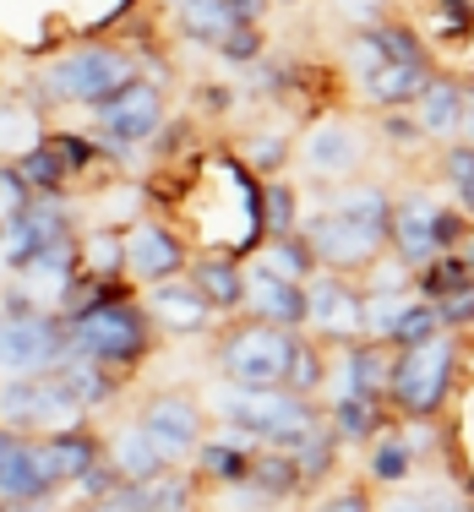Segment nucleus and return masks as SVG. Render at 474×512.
Masks as SVG:
<instances>
[{
    "label": "nucleus",
    "instance_id": "f257e3e1",
    "mask_svg": "<svg viewBox=\"0 0 474 512\" xmlns=\"http://www.w3.org/2000/svg\"><path fill=\"white\" fill-rule=\"evenodd\" d=\"M137 77V50L120 33H77L71 44L39 55L22 77V93L50 115V109H93L115 88Z\"/></svg>",
    "mask_w": 474,
    "mask_h": 512
},
{
    "label": "nucleus",
    "instance_id": "f03ea898",
    "mask_svg": "<svg viewBox=\"0 0 474 512\" xmlns=\"http://www.w3.org/2000/svg\"><path fill=\"white\" fill-rule=\"evenodd\" d=\"M202 404H208L213 425L240 431L246 442H257V447H278V453H289L300 436H311L316 425H322V404L289 393V387H229V382H213L208 393H202Z\"/></svg>",
    "mask_w": 474,
    "mask_h": 512
},
{
    "label": "nucleus",
    "instance_id": "7ed1b4c3",
    "mask_svg": "<svg viewBox=\"0 0 474 512\" xmlns=\"http://www.w3.org/2000/svg\"><path fill=\"white\" fill-rule=\"evenodd\" d=\"M371 153H376V142H371L366 120L344 115V109H327V115H316L295 131V164H289V175L300 180L306 197H322L333 186H349V180L371 175Z\"/></svg>",
    "mask_w": 474,
    "mask_h": 512
},
{
    "label": "nucleus",
    "instance_id": "20e7f679",
    "mask_svg": "<svg viewBox=\"0 0 474 512\" xmlns=\"http://www.w3.org/2000/svg\"><path fill=\"white\" fill-rule=\"evenodd\" d=\"M66 338H71V355L104 365V371L126 376V382H137V371L158 355V333H153V322H148L137 295L104 300V306L71 316Z\"/></svg>",
    "mask_w": 474,
    "mask_h": 512
},
{
    "label": "nucleus",
    "instance_id": "39448f33",
    "mask_svg": "<svg viewBox=\"0 0 474 512\" xmlns=\"http://www.w3.org/2000/svg\"><path fill=\"white\" fill-rule=\"evenodd\" d=\"M458 376H464V338L436 333L431 344L393 355V371H387V409H393L398 420H442L447 404H453V393H458Z\"/></svg>",
    "mask_w": 474,
    "mask_h": 512
},
{
    "label": "nucleus",
    "instance_id": "423d86ee",
    "mask_svg": "<svg viewBox=\"0 0 474 512\" xmlns=\"http://www.w3.org/2000/svg\"><path fill=\"white\" fill-rule=\"evenodd\" d=\"M164 120H169V93L148 77H131L126 88H115L104 104L88 109V126L82 131L104 148V158L115 164V175H137L131 158L153 148V137L164 131Z\"/></svg>",
    "mask_w": 474,
    "mask_h": 512
},
{
    "label": "nucleus",
    "instance_id": "0eeeda50",
    "mask_svg": "<svg viewBox=\"0 0 474 512\" xmlns=\"http://www.w3.org/2000/svg\"><path fill=\"white\" fill-rule=\"evenodd\" d=\"M289 349H295V333H284V327L251 322V316L218 322V333L208 338L213 382H229V387H284Z\"/></svg>",
    "mask_w": 474,
    "mask_h": 512
},
{
    "label": "nucleus",
    "instance_id": "6e6552de",
    "mask_svg": "<svg viewBox=\"0 0 474 512\" xmlns=\"http://www.w3.org/2000/svg\"><path fill=\"white\" fill-rule=\"evenodd\" d=\"M126 414L137 420V431L158 447V458H164L169 469H186L191 453H197V442L213 431L208 404H202L197 387H148V393H137V404Z\"/></svg>",
    "mask_w": 474,
    "mask_h": 512
},
{
    "label": "nucleus",
    "instance_id": "1a4fd4ad",
    "mask_svg": "<svg viewBox=\"0 0 474 512\" xmlns=\"http://www.w3.org/2000/svg\"><path fill=\"white\" fill-rule=\"evenodd\" d=\"M0 425L22 436H55V431H77V425H93V420L71 404L66 387L50 371H39V376H0Z\"/></svg>",
    "mask_w": 474,
    "mask_h": 512
},
{
    "label": "nucleus",
    "instance_id": "9d476101",
    "mask_svg": "<svg viewBox=\"0 0 474 512\" xmlns=\"http://www.w3.org/2000/svg\"><path fill=\"white\" fill-rule=\"evenodd\" d=\"M300 240H306L311 256H316V273H338V278H360L376 256L387 251L376 235L355 229L349 218H338L327 202H306V213H300Z\"/></svg>",
    "mask_w": 474,
    "mask_h": 512
},
{
    "label": "nucleus",
    "instance_id": "9b49d317",
    "mask_svg": "<svg viewBox=\"0 0 474 512\" xmlns=\"http://www.w3.org/2000/svg\"><path fill=\"white\" fill-rule=\"evenodd\" d=\"M120 251H126V284L131 289H148V284H164V278H180L191 262V246L169 218L158 213H142L137 224L120 229Z\"/></svg>",
    "mask_w": 474,
    "mask_h": 512
},
{
    "label": "nucleus",
    "instance_id": "f8f14e48",
    "mask_svg": "<svg viewBox=\"0 0 474 512\" xmlns=\"http://www.w3.org/2000/svg\"><path fill=\"white\" fill-rule=\"evenodd\" d=\"M66 355H71V338H66V322L55 311L0 316V376L55 371Z\"/></svg>",
    "mask_w": 474,
    "mask_h": 512
},
{
    "label": "nucleus",
    "instance_id": "ddd939ff",
    "mask_svg": "<svg viewBox=\"0 0 474 512\" xmlns=\"http://www.w3.org/2000/svg\"><path fill=\"white\" fill-rule=\"evenodd\" d=\"M137 300H142V311H148L158 344H208V338L218 333L213 306L197 295V284H191L186 273L164 278V284L137 289Z\"/></svg>",
    "mask_w": 474,
    "mask_h": 512
},
{
    "label": "nucleus",
    "instance_id": "4468645a",
    "mask_svg": "<svg viewBox=\"0 0 474 512\" xmlns=\"http://www.w3.org/2000/svg\"><path fill=\"white\" fill-rule=\"evenodd\" d=\"M306 338H316L322 349H344L360 344V284L338 273H311L306 278Z\"/></svg>",
    "mask_w": 474,
    "mask_h": 512
},
{
    "label": "nucleus",
    "instance_id": "2eb2a0df",
    "mask_svg": "<svg viewBox=\"0 0 474 512\" xmlns=\"http://www.w3.org/2000/svg\"><path fill=\"white\" fill-rule=\"evenodd\" d=\"M442 191L436 186H404L393 197V229H387V256H398V262L409 267V273H420L436 251V213H442Z\"/></svg>",
    "mask_w": 474,
    "mask_h": 512
},
{
    "label": "nucleus",
    "instance_id": "dca6fc26",
    "mask_svg": "<svg viewBox=\"0 0 474 512\" xmlns=\"http://www.w3.org/2000/svg\"><path fill=\"white\" fill-rule=\"evenodd\" d=\"M387 371H393V349L387 344H344V349H327V387H322V404L333 398H387Z\"/></svg>",
    "mask_w": 474,
    "mask_h": 512
},
{
    "label": "nucleus",
    "instance_id": "f3484780",
    "mask_svg": "<svg viewBox=\"0 0 474 512\" xmlns=\"http://www.w3.org/2000/svg\"><path fill=\"white\" fill-rule=\"evenodd\" d=\"M251 458H257V442H246L240 431H224V425H213L208 436L197 442V453H191L186 469L197 474L202 491H229V485H240L251 474Z\"/></svg>",
    "mask_w": 474,
    "mask_h": 512
},
{
    "label": "nucleus",
    "instance_id": "a211bd4d",
    "mask_svg": "<svg viewBox=\"0 0 474 512\" xmlns=\"http://www.w3.org/2000/svg\"><path fill=\"white\" fill-rule=\"evenodd\" d=\"M393 197H398V186H387L382 175H360V180H349V186L322 191L316 202H327L338 218H349L355 229H366V235H376L387 246V229H393Z\"/></svg>",
    "mask_w": 474,
    "mask_h": 512
},
{
    "label": "nucleus",
    "instance_id": "6ab92c4d",
    "mask_svg": "<svg viewBox=\"0 0 474 512\" xmlns=\"http://www.w3.org/2000/svg\"><path fill=\"white\" fill-rule=\"evenodd\" d=\"M55 382L66 387V398L77 404L88 420H99V414H115L120 404H126V393H131V382L126 376H115V371H104V365H93V360H82V355H66L55 365Z\"/></svg>",
    "mask_w": 474,
    "mask_h": 512
},
{
    "label": "nucleus",
    "instance_id": "aec40b11",
    "mask_svg": "<svg viewBox=\"0 0 474 512\" xmlns=\"http://www.w3.org/2000/svg\"><path fill=\"white\" fill-rule=\"evenodd\" d=\"M186 278L197 284V295L213 306L218 322H235L246 311V262L240 256H218V251H191Z\"/></svg>",
    "mask_w": 474,
    "mask_h": 512
},
{
    "label": "nucleus",
    "instance_id": "412c9836",
    "mask_svg": "<svg viewBox=\"0 0 474 512\" xmlns=\"http://www.w3.org/2000/svg\"><path fill=\"white\" fill-rule=\"evenodd\" d=\"M360 480L371 485V491H404L409 480H420V453H415V442H409V431H404V420L398 425H387L376 442L360 447Z\"/></svg>",
    "mask_w": 474,
    "mask_h": 512
},
{
    "label": "nucleus",
    "instance_id": "4be33fe9",
    "mask_svg": "<svg viewBox=\"0 0 474 512\" xmlns=\"http://www.w3.org/2000/svg\"><path fill=\"white\" fill-rule=\"evenodd\" d=\"M251 322L284 327V333H300L306 327V284H284V278H267L246 262V311Z\"/></svg>",
    "mask_w": 474,
    "mask_h": 512
},
{
    "label": "nucleus",
    "instance_id": "5701e85b",
    "mask_svg": "<svg viewBox=\"0 0 474 512\" xmlns=\"http://www.w3.org/2000/svg\"><path fill=\"white\" fill-rule=\"evenodd\" d=\"M158 17L169 22V33H175L180 44L208 50V55L224 44V33L235 28V17H229L224 0H158Z\"/></svg>",
    "mask_w": 474,
    "mask_h": 512
},
{
    "label": "nucleus",
    "instance_id": "b1692460",
    "mask_svg": "<svg viewBox=\"0 0 474 512\" xmlns=\"http://www.w3.org/2000/svg\"><path fill=\"white\" fill-rule=\"evenodd\" d=\"M120 502H126L131 512H202L208 491L197 485L191 469H158L153 480L120 485Z\"/></svg>",
    "mask_w": 474,
    "mask_h": 512
},
{
    "label": "nucleus",
    "instance_id": "393cba45",
    "mask_svg": "<svg viewBox=\"0 0 474 512\" xmlns=\"http://www.w3.org/2000/svg\"><path fill=\"white\" fill-rule=\"evenodd\" d=\"M409 115H415L420 137L425 142H458V126H464V77H442L436 71L431 82H425V93L415 104H409Z\"/></svg>",
    "mask_w": 474,
    "mask_h": 512
},
{
    "label": "nucleus",
    "instance_id": "a878e982",
    "mask_svg": "<svg viewBox=\"0 0 474 512\" xmlns=\"http://www.w3.org/2000/svg\"><path fill=\"white\" fill-rule=\"evenodd\" d=\"M99 442H104V463L120 474V485L153 480L158 469H169V463L158 458V447H153L148 436L137 431V420H131V414H120L115 425H104V431H99Z\"/></svg>",
    "mask_w": 474,
    "mask_h": 512
},
{
    "label": "nucleus",
    "instance_id": "bb28decb",
    "mask_svg": "<svg viewBox=\"0 0 474 512\" xmlns=\"http://www.w3.org/2000/svg\"><path fill=\"white\" fill-rule=\"evenodd\" d=\"M436 71H415V66H376L366 71V77H355L349 88H355V104L366 109V115H376V109H409L425 93V82H431Z\"/></svg>",
    "mask_w": 474,
    "mask_h": 512
},
{
    "label": "nucleus",
    "instance_id": "cd10ccee",
    "mask_svg": "<svg viewBox=\"0 0 474 512\" xmlns=\"http://www.w3.org/2000/svg\"><path fill=\"white\" fill-rule=\"evenodd\" d=\"M229 153H235L257 180H278V175H289V164H295V131L273 126V120H257V126L240 131Z\"/></svg>",
    "mask_w": 474,
    "mask_h": 512
},
{
    "label": "nucleus",
    "instance_id": "c85d7f7f",
    "mask_svg": "<svg viewBox=\"0 0 474 512\" xmlns=\"http://www.w3.org/2000/svg\"><path fill=\"white\" fill-rule=\"evenodd\" d=\"M322 420L333 425V436L349 453V447L376 442L387 425H398V414L387 409V398H333V404H322Z\"/></svg>",
    "mask_w": 474,
    "mask_h": 512
},
{
    "label": "nucleus",
    "instance_id": "c756f323",
    "mask_svg": "<svg viewBox=\"0 0 474 512\" xmlns=\"http://www.w3.org/2000/svg\"><path fill=\"white\" fill-rule=\"evenodd\" d=\"M44 131H50V115L28 93H0V164H17L22 153H33Z\"/></svg>",
    "mask_w": 474,
    "mask_h": 512
},
{
    "label": "nucleus",
    "instance_id": "7c9ffc66",
    "mask_svg": "<svg viewBox=\"0 0 474 512\" xmlns=\"http://www.w3.org/2000/svg\"><path fill=\"white\" fill-rule=\"evenodd\" d=\"M44 442V458H50L55 480H60V496L104 458V442H99V425H77V431H55V436H39Z\"/></svg>",
    "mask_w": 474,
    "mask_h": 512
},
{
    "label": "nucleus",
    "instance_id": "2f4dec72",
    "mask_svg": "<svg viewBox=\"0 0 474 512\" xmlns=\"http://www.w3.org/2000/svg\"><path fill=\"white\" fill-rule=\"evenodd\" d=\"M289 458H295V469H300V491L316 496L322 485H333L338 474H344V442L333 436V425H316L311 436H300L295 447H289Z\"/></svg>",
    "mask_w": 474,
    "mask_h": 512
},
{
    "label": "nucleus",
    "instance_id": "473e14b6",
    "mask_svg": "<svg viewBox=\"0 0 474 512\" xmlns=\"http://www.w3.org/2000/svg\"><path fill=\"white\" fill-rule=\"evenodd\" d=\"M246 485H251V491H257L273 512H289L295 502H306V491H300V469H295V458L278 453V447H257Z\"/></svg>",
    "mask_w": 474,
    "mask_h": 512
},
{
    "label": "nucleus",
    "instance_id": "72a5a7b5",
    "mask_svg": "<svg viewBox=\"0 0 474 512\" xmlns=\"http://www.w3.org/2000/svg\"><path fill=\"white\" fill-rule=\"evenodd\" d=\"M360 28L371 33V44L382 50V60H393V66H415V71H436V55H431V44H425V33L415 28V22L376 17V22H360Z\"/></svg>",
    "mask_w": 474,
    "mask_h": 512
},
{
    "label": "nucleus",
    "instance_id": "f704fd0d",
    "mask_svg": "<svg viewBox=\"0 0 474 512\" xmlns=\"http://www.w3.org/2000/svg\"><path fill=\"white\" fill-rule=\"evenodd\" d=\"M77 278H93V284H120V278H126L120 229L82 224V235H77Z\"/></svg>",
    "mask_w": 474,
    "mask_h": 512
},
{
    "label": "nucleus",
    "instance_id": "c9c22d12",
    "mask_svg": "<svg viewBox=\"0 0 474 512\" xmlns=\"http://www.w3.org/2000/svg\"><path fill=\"white\" fill-rule=\"evenodd\" d=\"M246 262L257 267V273H267V278H284V284H306V278L316 273V256H311L306 240H300V229L295 235H267Z\"/></svg>",
    "mask_w": 474,
    "mask_h": 512
},
{
    "label": "nucleus",
    "instance_id": "e433bc0d",
    "mask_svg": "<svg viewBox=\"0 0 474 512\" xmlns=\"http://www.w3.org/2000/svg\"><path fill=\"white\" fill-rule=\"evenodd\" d=\"M300 213H306V191H300L295 175L262 180V240L267 235H295Z\"/></svg>",
    "mask_w": 474,
    "mask_h": 512
},
{
    "label": "nucleus",
    "instance_id": "4c0bfd02",
    "mask_svg": "<svg viewBox=\"0 0 474 512\" xmlns=\"http://www.w3.org/2000/svg\"><path fill=\"white\" fill-rule=\"evenodd\" d=\"M284 387L300 398H316L322 404V387H327V349L316 338L295 333V349H289V371H284Z\"/></svg>",
    "mask_w": 474,
    "mask_h": 512
},
{
    "label": "nucleus",
    "instance_id": "58836bf2",
    "mask_svg": "<svg viewBox=\"0 0 474 512\" xmlns=\"http://www.w3.org/2000/svg\"><path fill=\"white\" fill-rule=\"evenodd\" d=\"M469 284V267H464V256L458 251H447V256H431V262L415 273V300H447L453 289H464Z\"/></svg>",
    "mask_w": 474,
    "mask_h": 512
},
{
    "label": "nucleus",
    "instance_id": "ea45409f",
    "mask_svg": "<svg viewBox=\"0 0 474 512\" xmlns=\"http://www.w3.org/2000/svg\"><path fill=\"white\" fill-rule=\"evenodd\" d=\"M436 333H442V316H436V306H431V300H409L404 316H398V327L387 333V349H393V355H404V349L431 344Z\"/></svg>",
    "mask_w": 474,
    "mask_h": 512
},
{
    "label": "nucleus",
    "instance_id": "a19ab883",
    "mask_svg": "<svg viewBox=\"0 0 474 512\" xmlns=\"http://www.w3.org/2000/svg\"><path fill=\"white\" fill-rule=\"evenodd\" d=\"M366 126H371V142L393 148L398 158L425 148V137H420V126H415V115H409V109H376V115H366Z\"/></svg>",
    "mask_w": 474,
    "mask_h": 512
},
{
    "label": "nucleus",
    "instance_id": "79ce46f5",
    "mask_svg": "<svg viewBox=\"0 0 474 512\" xmlns=\"http://www.w3.org/2000/svg\"><path fill=\"white\" fill-rule=\"evenodd\" d=\"M306 512H376V491L366 480H344V474H338L333 485H322V491L316 496H306Z\"/></svg>",
    "mask_w": 474,
    "mask_h": 512
},
{
    "label": "nucleus",
    "instance_id": "37998d69",
    "mask_svg": "<svg viewBox=\"0 0 474 512\" xmlns=\"http://www.w3.org/2000/svg\"><path fill=\"white\" fill-rule=\"evenodd\" d=\"M453 496L458 491L442 485V480H409L404 491H387L382 502H376V512H442Z\"/></svg>",
    "mask_w": 474,
    "mask_h": 512
},
{
    "label": "nucleus",
    "instance_id": "c03bdc74",
    "mask_svg": "<svg viewBox=\"0 0 474 512\" xmlns=\"http://www.w3.org/2000/svg\"><path fill=\"white\" fill-rule=\"evenodd\" d=\"M267 55V28H251V22H235V28L224 33V44L213 50V60H224L229 71H246L251 60Z\"/></svg>",
    "mask_w": 474,
    "mask_h": 512
},
{
    "label": "nucleus",
    "instance_id": "a18cd8bd",
    "mask_svg": "<svg viewBox=\"0 0 474 512\" xmlns=\"http://www.w3.org/2000/svg\"><path fill=\"white\" fill-rule=\"evenodd\" d=\"M436 186H442L447 197H458V191L474 186V148L469 142H442V148H436Z\"/></svg>",
    "mask_w": 474,
    "mask_h": 512
},
{
    "label": "nucleus",
    "instance_id": "49530a36",
    "mask_svg": "<svg viewBox=\"0 0 474 512\" xmlns=\"http://www.w3.org/2000/svg\"><path fill=\"white\" fill-rule=\"evenodd\" d=\"M436 316H442V333L469 338L474 333V278H469L464 289H453L447 300H436Z\"/></svg>",
    "mask_w": 474,
    "mask_h": 512
},
{
    "label": "nucleus",
    "instance_id": "de8ad7c7",
    "mask_svg": "<svg viewBox=\"0 0 474 512\" xmlns=\"http://www.w3.org/2000/svg\"><path fill=\"white\" fill-rule=\"evenodd\" d=\"M28 207H33V191L22 186V175L11 164H0V235H6V229L28 213Z\"/></svg>",
    "mask_w": 474,
    "mask_h": 512
},
{
    "label": "nucleus",
    "instance_id": "09e8293b",
    "mask_svg": "<svg viewBox=\"0 0 474 512\" xmlns=\"http://www.w3.org/2000/svg\"><path fill=\"white\" fill-rule=\"evenodd\" d=\"M474 235V224H469V218L464 213H458V202L453 197H447L442 202V213H436V251H464V240Z\"/></svg>",
    "mask_w": 474,
    "mask_h": 512
},
{
    "label": "nucleus",
    "instance_id": "8fccbe9b",
    "mask_svg": "<svg viewBox=\"0 0 474 512\" xmlns=\"http://www.w3.org/2000/svg\"><path fill=\"white\" fill-rule=\"evenodd\" d=\"M240 88L235 82H197V109L202 115H235Z\"/></svg>",
    "mask_w": 474,
    "mask_h": 512
},
{
    "label": "nucleus",
    "instance_id": "3c124183",
    "mask_svg": "<svg viewBox=\"0 0 474 512\" xmlns=\"http://www.w3.org/2000/svg\"><path fill=\"white\" fill-rule=\"evenodd\" d=\"M338 6H344L349 28H360V22H376V17H387V0H338Z\"/></svg>",
    "mask_w": 474,
    "mask_h": 512
},
{
    "label": "nucleus",
    "instance_id": "603ef678",
    "mask_svg": "<svg viewBox=\"0 0 474 512\" xmlns=\"http://www.w3.org/2000/svg\"><path fill=\"white\" fill-rule=\"evenodd\" d=\"M224 6H229V17H235V22H251V28H262L267 11H273L267 0H224Z\"/></svg>",
    "mask_w": 474,
    "mask_h": 512
},
{
    "label": "nucleus",
    "instance_id": "864d4df0",
    "mask_svg": "<svg viewBox=\"0 0 474 512\" xmlns=\"http://www.w3.org/2000/svg\"><path fill=\"white\" fill-rule=\"evenodd\" d=\"M458 142L474 148V82H464V126H458Z\"/></svg>",
    "mask_w": 474,
    "mask_h": 512
},
{
    "label": "nucleus",
    "instance_id": "5fc2aeb1",
    "mask_svg": "<svg viewBox=\"0 0 474 512\" xmlns=\"http://www.w3.org/2000/svg\"><path fill=\"white\" fill-rule=\"evenodd\" d=\"M71 512H131L126 502H120V491L109 496V502H88V507H71Z\"/></svg>",
    "mask_w": 474,
    "mask_h": 512
},
{
    "label": "nucleus",
    "instance_id": "6e6d98bb",
    "mask_svg": "<svg viewBox=\"0 0 474 512\" xmlns=\"http://www.w3.org/2000/svg\"><path fill=\"white\" fill-rule=\"evenodd\" d=\"M453 202H458V213H464V218H469V224H474V186H469V191H458V197H453Z\"/></svg>",
    "mask_w": 474,
    "mask_h": 512
},
{
    "label": "nucleus",
    "instance_id": "4d7b16f0",
    "mask_svg": "<svg viewBox=\"0 0 474 512\" xmlns=\"http://www.w3.org/2000/svg\"><path fill=\"white\" fill-rule=\"evenodd\" d=\"M464 60H469V77L464 82H474V28H469V39H464Z\"/></svg>",
    "mask_w": 474,
    "mask_h": 512
},
{
    "label": "nucleus",
    "instance_id": "13d9d810",
    "mask_svg": "<svg viewBox=\"0 0 474 512\" xmlns=\"http://www.w3.org/2000/svg\"><path fill=\"white\" fill-rule=\"evenodd\" d=\"M442 512H474V502H469V496H453V502H447Z\"/></svg>",
    "mask_w": 474,
    "mask_h": 512
},
{
    "label": "nucleus",
    "instance_id": "bf43d9fd",
    "mask_svg": "<svg viewBox=\"0 0 474 512\" xmlns=\"http://www.w3.org/2000/svg\"><path fill=\"white\" fill-rule=\"evenodd\" d=\"M458 256H464V267H469V278H474V235L464 240V251H458Z\"/></svg>",
    "mask_w": 474,
    "mask_h": 512
},
{
    "label": "nucleus",
    "instance_id": "052dcab7",
    "mask_svg": "<svg viewBox=\"0 0 474 512\" xmlns=\"http://www.w3.org/2000/svg\"><path fill=\"white\" fill-rule=\"evenodd\" d=\"M267 6H273V11H278V6H284V11H295V6H306V0H267Z\"/></svg>",
    "mask_w": 474,
    "mask_h": 512
}]
</instances>
